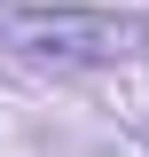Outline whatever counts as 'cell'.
Here are the masks:
<instances>
[{
    "instance_id": "6da1fadb",
    "label": "cell",
    "mask_w": 149,
    "mask_h": 157,
    "mask_svg": "<svg viewBox=\"0 0 149 157\" xmlns=\"http://www.w3.org/2000/svg\"><path fill=\"white\" fill-rule=\"evenodd\" d=\"M0 47L32 71H86V63H126L149 47L141 16H110V8H24L0 0Z\"/></svg>"
}]
</instances>
